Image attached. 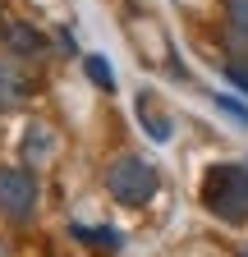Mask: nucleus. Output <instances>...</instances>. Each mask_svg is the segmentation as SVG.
I'll return each mask as SVG.
<instances>
[{"mask_svg": "<svg viewBox=\"0 0 248 257\" xmlns=\"http://www.w3.org/2000/svg\"><path fill=\"white\" fill-rule=\"evenodd\" d=\"M202 207L225 225H248V166H211L202 175Z\"/></svg>", "mask_w": 248, "mask_h": 257, "instance_id": "1", "label": "nucleus"}, {"mask_svg": "<svg viewBox=\"0 0 248 257\" xmlns=\"http://www.w3.org/2000/svg\"><path fill=\"white\" fill-rule=\"evenodd\" d=\"M157 188H161V175L143 156H115L106 166V193L119 207H143V202H152Z\"/></svg>", "mask_w": 248, "mask_h": 257, "instance_id": "2", "label": "nucleus"}, {"mask_svg": "<svg viewBox=\"0 0 248 257\" xmlns=\"http://www.w3.org/2000/svg\"><path fill=\"white\" fill-rule=\"evenodd\" d=\"M0 216L28 225L37 216V179L23 166H0Z\"/></svg>", "mask_w": 248, "mask_h": 257, "instance_id": "3", "label": "nucleus"}, {"mask_svg": "<svg viewBox=\"0 0 248 257\" xmlns=\"http://www.w3.org/2000/svg\"><path fill=\"white\" fill-rule=\"evenodd\" d=\"M28 96H33V83H28V74L19 69L14 60H0V110L23 106Z\"/></svg>", "mask_w": 248, "mask_h": 257, "instance_id": "4", "label": "nucleus"}, {"mask_svg": "<svg viewBox=\"0 0 248 257\" xmlns=\"http://www.w3.org/2000/svg\"><path fill=\"white\" fill-rule=\"evenodd\" d=\"M0 37H5L10 55H19V60H33V55L46 51V37H42L33 23H5V28H0Z\"/></svg>", "mask_w": 248, "mask_h": 257, "instance_id": "5", "label": "nucleus"}, {"mask_svg": "<svg viewBox=\"0 0 248 257\" xmlns=\"http://www.w3.org/2000/svg\"><path fill=\"white\" fill-rule=\"evenodd\" d=\"M138 119H143V128L152 134V143H170V119L157 110L152 92H143V96H138Z\"/></svg>", "mask_w": 248, "mask_h": 257, "instance_id": "6", "label": "nucleus"}, {"mask_svg": "<svg viewBox=\"0 0 248 257\" xmlns=\"http://www.w3.org/2000/svg\"><path fill=\"white\" fill-rule=\"evenodd\" d=\"M69 234H74V239H83L87 248H97V252H101V248H106V252H119V243H124V239H119V230H110V225H101V230H87V225H74Z\"/></svg>", "mask_w": 248, "mask_h": 257, "instance_id": "7", "label": "nucleus"}, {"mask_svg": "<svg viewBox=\"0 0 248 257\" xmlns=\"http://www.w3.org/2000/svg\"><path fill=\"white\" fill-rule=\"evenodd\" d=\"M83 69H87V78L97 83L101 92H115V69H110L101 55H83Z\"/></svg>", "mask_w": 248, "mask_h": 257, "instance_id": "8", "label": "nucleus"}, {"mask_svg": "<svg viewBox=\"0 0 248 257\" xmlns=\"http://www.w3.org/2000/svg\"><path fill=\"white\" fill-rule=\"evenodd\" d=\"M221 10H225V23L234 32H248V0H221Z\"/></svg>", "mask_w": 248, "mask_h": 257, "instance_id": "9", "label": "nucleus"}, {"mask_svg": "<svg viewBox=\"0 0 248 257\" xmlns=\"http://www.w3.org/2000/svg\"><path fill=\"white\" fill-rule=\"evenodd\" d=\"M225 46H230V55H239V60L248 64V32H234V28H230V32H225Z\"/></svg>", "mask_w": 248, "mask_h": 257, "instance_id": "10", "label": "nucleus"}, {"mask_svg": "<svg viewBox=\"0 0 248 257\" xmlns=\"http://www.w3.org/2000/svg\"><path fill=\"white\" fill-rule=\"evenodd\" d=\"M225 78H230V83L248 96V69H243V64H234V60H230V64H225Z\"/></svg>", "mask_w": 248, "mask_h": 257, "instance_id": "11", "label": "nucleus"}, {"mask_svg": "<svg viewBox=\"0 0 248 257\" xmlns=\"http://www.w3.org/2000/svg\"><path fill=\"white\" fill-rule=\"evenodd\" d=\"M216 106H221L225 115H234L239 124H248V106H239V101H230V96H216Z\"/></svg>", "mask_w": 248, "mask_h": 257, "instance_id": "12", "label": "nucleus"}, {"mask_svg": "<svg viewBox=\"0 0 248 257\" xmlns=\"http://www.w3.org/2000/svg\"><path fill=\"white\" fill-rule=\"evenodd\" d=\"M239 257H248V248H243V252H239Z\"/></svg>", "mask_w": 248, "mask_h": 257, "instance_id": "13", "label": "nucleus"}, {"mask_svg": "<svg viewBox=\"0 0 248 257\" xmlns=\"http://www.w3.org/2000/svg\"><path fill=\"white\" fill-rule=\"evenodd\" d=\"M0 28H5V19H0Z\"/></svg>", "mask_w": 248, "mask_h": 257, "instance_id": "14", "label": "nucleus"}, {"mask_svg": "<svg viewBox=\"0 0 248 257\" xmlns=\"http://www.w3.org/2000/svg\"><path fill=\"white\" fill-rule=\"evenodd\" d=\"M0 257H5V252H0Z\"/></svg>", "mask_w": 248, "mask_h": 257, "instance_id": "15", "label": "nucleus"}]
</instances>
